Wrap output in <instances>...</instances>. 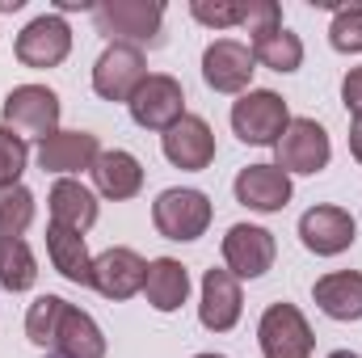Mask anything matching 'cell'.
<instances>
[{
    "instance_id": "8992f818",
    "label": "cell",
    "mask_w": 362,
    "mask_h": 358,
    "mask_svg": "<svg viewBox=\"0 0 362 358\" xmlns=\"http://www.w3.org/2000/svg\"><path fill=\"white\" fill-rule=\"evenodd\" d=\"M257 346L266 358H312L316 337L308 316L295 304H270L257 325Z\"/></svg>"
},
{
    "instance_id": "6da1fadb",
    "label": "cell",
    "mask_w": 362,
    "mask_h": 358,
    "mask_svg": "<svg viewBox=\"0 0 362 358\" xmlns=\"http://www.w3.org/2000/svg\"><path fill=\"white\" fill-rule=\"evenodd\" d=\"M25 333L34 346L55 350L59 358H105V333L89 312L59 295H38L25 312Z\"/></svg>"
},
{
    "instance_id": "ffe728a7",
    "label": "cell",
    "mask_w": 362,
    "mask_h": 358,
    "mask_svg": "<svg viewBox=\"0 0 362 358\" xmlns=\"http://www.w3.org/2000/svg\"><path fill=\"white\" fill-rule=\"evenodd\" d=\"M47 202H51V224H59V228H72V232L85 236L93 224H97V194H93L85 181L59 178L51 185Z\"/></svg>"
},
{
    "instance_id": "44dd1931",
    "label": "cell",
    "mask_w": 362,
    "mask_h": 358,
    "mask_svg": "<svg viewBox=\"0 0 362 358\" xmlns=\"http://www.w3.org/2000/svg\"><path fill=\"white\" fill-rule=\"evenodd\" d=\"M93 181H97V194H105V198H114V202H127V198H135V194L144 190V165H139L131 152L110 148V152L97 156Z\"/></svg>"
},
{
    "instance_id": "30bf717a",
    "label": "cell",
    "mask_w": 362,
    "mask_h": 358,
    "mask_svg": "<svg viewBox=\"0 0 362 358\" xmlns=\"http://www.w3.org/2000/svg\"><path fill=\"white\" fill-rule=\"evenodd\" d=\"M13 51H17V64L25 68H59L72 51V25L59 13H42L17 34Z\"/></svg>"
},
{
    "instance_id": "7c38bea8",
    "label": "cell",
    "mask_w": 362,
    "mask_h": 358,
    "mask_svg": "<svg viewBox=\"0 0 362 358\" xmlns=\"http://www.w3.org/2000/svg\"><path fill=\"white\" fill-rule=\"evenodd\" d=\"M354 236H358V224H354V215H350L346 207H312V211H303V219H299V241H303V249L316 253V258H337V253H346V249L354 245Z\"/></svg>"
},
{
    "instance_id": "52a82bcc",
    "label": "cell",
    "mask_w": 362,
    "mask_h": 358,
    "mask_svg": "<svg viewBox=\"0 0 362 358\" xmlns=\"http://www.w3.org/2000/svg\"><path fill=\"white\" fill-rule=\"evenodd\" d=\"M278 152V169L291 178V173H320L333 156V144H329V131L316 122V118H291V127L282 131V139L274 144Z\"/></svg>"
},
{
    "instance_id": "4dcf8cb0",
    "label": "cell",
    "mask_w": 362,
    "mask_h": 358,
    "mask_svg": "<svg viewBox=\"0 0 362 358\" xmlns=\"http://www.w3.org/2000/svg\"><path fill=\"white\" fill-rule=\"evenodd\" d=\"M341 101L346 110L354 114V122H362V68H350L346 81H341Z\"/></svg>"
},
{
    "instance_id": "8fae6325",
    "label": "cell",
    "mask_w": 362,
    "mask_h": 358,
    "mask_svg": "<svg viewBox=\"0 0 362 358\" xmlns=\"http://www.w3.org/2000/svg\"><path fill=\"white\" fill-rule=\"evenodd\" d=\"M257 72V59H253V47L236 42V38H215L206 51H202V81L206 89L215 93H245L249 81Z\"/></svg>"
},
{
    "instance_id": "ba28073f",
    "label": "cell",
    "mask_w": 362,
    "mask_h": 358,
    "mask_svg": "<svg viewBox=\"0 0 362 358\" xmlns=\"http://www.w3.org/2000/svg\"><path fill=\"white\" fill-rule=\"evenodd\" d=\"M127 110H131L135 127H144V131H169L173 122L185 118V89H181L177 76L148 72V81L127 101Z\"/></svg>"
},
{
    "instance_id": "e0dca14e",
    "label": "cell",
    "mask_w": 362,
    "mask_h": 358,
    "mask_svg": "<svg viewBox=\"0 0 362 358\" xmlns=\"http://www.w3.org/2000/svg\"><path fill=\"white\" fill-rule=\"evenodd\" d=\"M240 308H245V299H240V278L228 274V270H206V274H202V304H198L202 329H211V333L236 329Z\"/></svg>"
},
{
    "instance_id": "d6986e66",
    "label": "cell",
    "mask_w": 362,
    "mask_h": 358,
    "mask_svg": "<svg viewBox=\"0 0 362 358\" xmlns=\"http://www.w3.org/2000/svg\"><path fill=\"white\" fill-rule=\"evenodd\" d=\"M312 299L329 321H362V274L358 270H333V274L316 278Z\"/></svg>"
},
{
    "instance_id": "484cf974",
    "label": "cell",
    "mask_w": 362,
    "mask_h": 358,
    "mask_svg": "<svg viewBox=\"0 0 362 358\" xmlns=\"http://www.w3.org/2000/svg\"><path fill=\"white\" fill-rule=\"evenodd\" d=\"M34 224V194L25 185H4L0 190V241H17Z\"/></svg>"
},
{
    "instance_id": "3957f363",
    "label": "cell",
    "mask_w": 362,
    "mask_h": 358,
    "mask_svg": "<svg viewBox=\"0 0 362 358\" xmlns=\"http://www.w3.org/2000/svg\"><path fill=\"white\" fill-rule=\"evenodd\" d=\"M286 127H291V110L274 89H249L240 93V101H232V131L240 144L270 148L282 139Z\"/></svg>"
},
{
    "instance_id": "7402d4cb",
    "label": "cell",
    "mask_w": 362,
    "mask_h": 358,
    "mask_svg": "<svg viewBox=\"0 0 362 358\" xmlns=\"http://www.w3.org/2000/svg\"><path fill=\"white\" fill-rule=\"evenodd\" d=\"M144 295L156 312H177L189 299V270L177 258H156L148 262V278H144Z\"/></svg>"
},
{
    "instance_id": "f1b7e54d",
    "label": "cell",
    "mask_w": 362,
    "mask_h": 358,
    "mask_svg": "<svg viewBox=\"0 0 362 358\" xmlns=\"http://www.w3.org/2000/svg\"><path fill=\"white\" fill-rule=\"evenodd\" d=\"M194 21L211 25V30H228V25H240V13H245V0H194L189 4Z\"/></svg>"
},
{
    "instance_id": "e575fe53",
    "label": "cell",
    "mask_w": 362,
    "mask_h": 358,
    "mask_svg": "<svg viewBox=\"0 0 362 358\" xmlns=\"http://www.w3.org/2000/svg\"><path fill=\"white\" fill-rule=\"evenodd\" d=\"M55 358H59V354H55Z\"/></svg>"
},
{
    "instance_id": "9a60e30c",
    "label": "cell",
    "mask_w": 362,
    "mask_h": 358,
    "mask_svg": "<svg viewBox=\"0 0 362 358\" xmlns=\"http://www.w3.org/2000/svg\"><path fill=\"white\" fill-rule=\"evenodd\" d=\"M144 278H148V262L135 249H127V245H114L101 258H93V291L105 295V299H131V295H139Z\"/></svg>"
},
{
    "instance_id": "d6a6232c",
    "label": "cell",
    "mask_w": 362,
    "mask_h": 358,
    "mask_svg": "<svg viewBox=\"0 0 362 358\" xmlns=\"http://www.w3.org/2000/svg\"><path fill=\"white\" fill-rule=\"evenodd\" d=\"M329 358H358V354H350V350H333Z\"/></svg>"
},
{
    "instance_id": "83f0119b",
    "label": "cell",
    "mask_w": 362,
    "mask_h": 358,
    "mask_svg": "<svg viewBox=\"0 0 362 358\" xmlns=\"http://www.w3.org/2000/svg\"><path fill=\"white\" fill-rule=\"evenodd\" d=\"M25 161H30V144H25L17 131L0 127V190H4V185H21Z\"/></svg>"
},
{
    "instance_id": "4fadbf2b",
    "label": "cell",
    "mask_w": 362,
    "mask_h": 358,
    "mask_svg": "<svg viewBox=\"0 0 362 358\" xmlns=\"http://www.w3.org/2000/svg\"><path fill=\"white\" fill-rule=\"evenodd\" d=\"M278 258V245H274L270 228H257V224H232L228 236H223V262L228 274L236 278H262Z\"/></svg>"
},
{
    "instance_id": "cb8c5ba5",
    "label": "cell",
    "mask_w": 362,
    "mask_h": 358,
    "mask_svg": "<svg viewBox=\"0 0 362 358\" xmlns=\"http://www.w3.org/2000/svg\"><path fill=\"white\" fill-rule=\"evenodd\" d=\"M253 59H257L262 68H270V72H299V64H303V42H299V34H291V30L282 25V30H274V34L253 38Z\"/></svg>"
},
{
    "instance_id": "ac0fdd59",
    "label": "cell",
    "mask_w": 362,
    "mask_h": 358,
    "mask_svg": "<svg viewBox=\"0 0 362 358\" xmlns=\"http://www.w3.org/2000/svg\"><path fill=\"white\" fill-rule=\"evenodd\" d=\"M232 190H236V202L240 207L262 211V215L282 211L291 202V194H295L291 190V178L278 165H249V169H240L236 181H232Z\"/></svg>"
},
{
    "instance_id": "f546056e",
    "label": "cell",
    "mask_w": 362,
    "mask_h": 358,
    "mask_svg": "<svg viewBox=\"0 0 362 358\" xmlns=\"http://www.w3.org/2000/svg\"><path fill=\"white\" fill-rule=\"evenodd\" d=\"M240 25H245L253 38H262V34H274V30H282V8H278L274 0H245Z\"/></svg>"
},
{
    "instance_id": "2e32d148",
    "label": "cell",
    "mask_w": 362,
    "mask_h": 358,
    "mask_svg": "<svg viewBox=\"0 0 362 358\" xmlns=\"http://www.w3.org/2000/svg\"><path fill=\"white\" fill-rule=\"evenodd\" d=\"M97 156H101V144H97L93 131H55L51 139L38 144V169L64 173V178L85 173V169L93 173Z\"/></svg>"
},
{
    "instance_id": "5bb4252c",
    "label": "cell",
    "mask_w": 362,
    "mask_h": 358,
    "mask_svg": "<svg viewBox=\"0 0 362 358\" xmlns=\"http://www.w3.org/2000/svg\"><path fill=\"white\" fill-rule=\"evenodd\" d=\"M160 148H165V161H169L173 169L198 173V169H206V165L215 161V131H211L206 118L185 114L181 122H173V127L165 131Z\"/></svg>"
},
{
    "instance_id": "836d02e7",
    "label": "cell",
    "mask_w": 362,
    "mask_h": 358,
    "mask_svg": "<svg viewBox=\"0 0 362 358\" xmlns=\"http://www.w3.org/2000/svg\"><path fill=\"white\" fill-rule=\"evenodd\" d=\"M194 358H223V354H194Z\"/></svg>"
},
{
    "instance_id": "1f68e13d",
    "label": "cell",
    "mask_w": 362,
    "mask_h": 358,
    "mask_svg": "<svg viewBox=\"0 0 362 358\" xmlns=\"http://www.w3.org/2000/svg\"><path fill=\"white\" fill-rule=\"evenodd\" d=\"M350 156L362 165V122H350Z\"/></svg>"
},
{
    "instance_id": "4316f807",
    "label": "cell",
    "mask_w": 362,
    "mask_h": 358,
    "mask_svg": "<svg viewBox=\"0 0 362 358\" xmlns=\"http://www.w3.org/2000/svg\"><path fill=\"white\" fill-rule=\"evenodd\" d=\"M329 42L341 55H358L362 51V4H341L333 25H329Z\"/></svg>"
},
{
    "instance_id": "d4e9b609",
    "label": "cell",
    "mask_w": 362,
    "mask_h": 358,
    "mask_svg": "<svg viewBox=\"0 0 362 358\" xmlns=\"http://www.w3.org/2000/svg\"><path fill=\"white\" fill-rule=\"evenodd\" d=\"M38 282V262L30 253V245L17 241H0V287L4 291H30Z\"/></svg>"
},
{
    "instance_id": "5b68a950",
    "label": "cell",
    "mask_w": 362,
    "mask_h": 358,
    "mask_svg": "<svg viewBox=\"0 0 362 358\" xmlns=\"http://www.w3.org/2000/svg\"><path fill=\"white\" fill-rule=\"evenodd\" d=\"M152 224L165 241H198L211 228V198L202 190H165L152 202Z\"/></svg>"
},
{
    "instance_id": "7a4b0ae2",
    "label": "cell",
    "mask_w": 362,
    "mask_h": 358,
    "mask_svg": "<svg viewBox=\"0 0 362 358\" xmlns=\"http://www.w3.org/2000/svg\"><path fill=\"white\" fill-rule=\"evenodd\" d=\"M93 25H97V34H105L110 42H122V47L160 42L165 4L160 0H101V4H93Z\"/></svg>"
},
{
    "instance_id": "603a6c76",
    "label": "cell",
    "mask_w": 362,
    "mask_h": 358,
    "mask_svg": "<svg viewBox=\"0 0 362 358\" xmlns=\"http://www.w3.org/2000/svg\"><path fill=\"white\" fill-rule=\"evenodd\" d=\"M47 253H51V266L59 270L68 282L93 287V258H89V249H85V236L81 232L51 224L47 228Z\"/></svg>"
},
{
    "instance_id": "277c9868",
    "label": "cell",
    "mask_w": 362,
    "mask_h": 358,
    "mask_svg": "<svg viewBox=\"0 0 362 358\" xmlns=\"http://www.w3.org/2000/svg\"><path fill=\"white\" fill-rule=\"evenodd\" d=\"M0 114H4V127L17 131L25 144L30 139L42 144V139H51L59 131V97H55V89H47V85H17V89L4 97Z\"/></svg>"
},
{
    "instance_id": "9c48e42d",
    "label": "cell",
    "mask_w": 362,
    "mask_h": 358,
    "mask_svg": "<svg viewBox=\"0 0 362 358\" xmlns=\"http://www.w3.org/2000/svg\"><path fill=\"white\" fill-rule=\"evenodd\" d=\"M144 81H148V64H144L139 47L110 42L101 51V59L93 64V93L101 101H131Z\"/></svg>"
}]
</instances>
